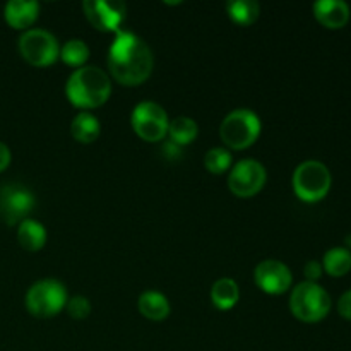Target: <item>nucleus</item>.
Here are the masks:
<instances>
[{
  "label": "nucleus",
  "instance_id": "1",
  "mask_svg": "<svg viewBox=\"0 0 351 351\" xmlns=\"http://www.w3.org/2000/svg\"><path fill=\"white\" fill-rule=\"evenodd\" d=\"M110 74L123 86H139L153 72L154 57L149 45L130 31H117L108 48Z\"/></svg>",
  "mask_w": 351,
  "mask_h": 351
},
{
  "label": "nucleus",
  "instance_id": "2",
  "mask_svg": "<svg viewBox=\"0 0 351 351\" xmlns=\"http://www.w3.org/2000/svg\"><path fill=\"white\" fill-rule=\"evenodd\" d=\"M65 95L77 108H98L108 101L112 95V82L103 69L96 65H82L69 75Z\"/></svg>",
  "mask_w": 351,
  "mask_h": 351
},
{
  "label": "nucleus",
  "instance_id": "3",
  "mask_svg": "<svg viewBox=\"0 0 351 351\" xmlns=\"http://www.w3.org/2000/svg\"><path fill=\"white\" fill-rule=\"evenodd\" d=\"M290 311L298 321L319 322L331 311V297L321 285L304 281L291 291Z\"/></svg>",
  "mask_w": 351,
  "mask_h": 351
},
{
  "label": "nucleus",
  "instance_id": "4",
  "mask_svg": "<svg viewBox=\"0 0 351 351\" xmlns=\"http://www.w3.org/2000/svg\"><path fill=\"white\" fill-rule=\"evenodd\" d=\"M261 127L263 123L256 112L249 108H237L223 119L219 136L232 149H245L259 139Z\"/></svg>",
  "mask_w": 351,
  "mask_h": 351
},
{
  "label": "nucleus",
  "instance_id": "5",
  "mask_svg": "<svg viewBox=\"0 0 351 351\" xmlns=\"http://www.w3.org/2000/svg\"><path fill=\"white\" fill-rule=\"evenodd\" d=\"M331 171L322 161H302L293 171L291 184L298 199L304 202H317L328 195L331 189Z\"/></svg>",
  "mask_w": 351,
  "mask_h": 351
},
{
  "label": "nucleus",
  "instance_id": "6",
  "mask_svg": "<svg viewBox=\"0 0 351 351\" xmlns=\"http://www.w3.org/2000/svg\"><path fill=\"white\" fill-rule=\"evenodd\" d=\"M67 300L69 297L65 285L58 280L47 278V280H40L31 285L29 290L26 291L24 304L31 315L47 319L64 311Z\"/></svg>",
  "mask_w": 351,
  "mask_h": 351
},
{
  "label": "nucleus",
  "instance_id": "7",
  "mask_svg": "<svg viewBox=\"0 0 351 351\" xmlns=\"http://www.w3.org/2000/svg\"><path fill=\"white\" fill-rule=\"evenodd\" d=\"M19 51L27 64L34 67H47L60 57V45L50 31L29 27L21 34Z\"/></svg>",
  "mask_w": 351,
  "mask_h": 351
},
{
  "label": "nucleus",
  "instance_id": "8",
  "mask_svg": "<svg viewBox=\"0 0 351 351\" xmlns=\"http://www.w3.org/2000/svg\"><path fill=\"white\" fill-rule=\"evenodd\" d=\"M130 123L137 136L147 143H158L168 134L167 112L156 101H141L130 115Z\"/></svg>",
  "mask_w": 351,
  "mask_h": 351
},
{
  "label": "nucleus",
  "instance_id": "9",
  "mask_svg": "<svg viewBox=\"0 0 351 351\" xmlns=\"http://www.w3.org/2000/svg\"><path fill=\"white\" fill-rule=\"evenodd\" d=\"M267 171L261 161L245 158L233 165L230 170L228 187L239 197H252L263 191L266 184Z\"/></svg>",
  "mask_w": 351,
  "mask_h": 351
},
{
  "label": "nucleus",
  "instance_id": "10",
  "mask_svg": "<svg viewBox=\"0 0 351 351\" xmlns=\"http://www.w3.org/2000/svg\"><path fill=\"white\" fill-rule=\"evenodd\" d=\"M34 208V195L23 185L10 184L0 191V218L7 225H19Z\"/></svg>",
  "mask_w": 351,
  "mask_h": 351
},
{
  "label": "nucleus",
  "instance_id": "11",
  "mask_svg": "<svg viewBox=\"0 0 351 351\" xmlns=\"http://www.w3.org/2000/svg\"><path fill=\"white\" fill-rule=\"evenodd\" d=\"M86 17L99 31H120V24L125 19L127 5L122 0H84L82 2Z\"/></svg>",
  "mask_w": 351,
  "mask_h": 351
},
{
  "label": "nucleus",
  "instance_id": "12",
  "mask_svg": "<svg viewBox=\"0 0 351 351\" xmlns=\"http://www.w3.org/2000/svg\"><path fill=\"white\" fill-rule=\"evenodd\" d=\"M254 280L261 290L269 295L285 293L293 283L290 267L276 259L261 261L254 269Z\"/></svg>",
  "mask_w": 351,
  "mask_h": 351
},
{
  "label": "nucleus",
  "instance_id": "13",
  "mask_svg": "<svg viewBox=\"0 0 351 351\" xmlns=\"http://www.w3.org/2000/svg\"><path fill=\"white\" fill-rule=\"evenodd\" d=\"M40 16V3L36 0H9L3 7V17L14 29H29Z\"/></svg>",
  "mask_w": 351,
  "mask_h": 351
},
{
  "label": "nucleus",
  "instance_id": "14",
  "mask_svg": "<svg viewBox=\"0 0 351 351\" xmlns=\"http://www.w3.org/2000/svg\"><path fill=\"white\" fill-rule=\"evenodd\" d=\"M312 9L315 19L329 29H339L350 21V5L343 0H317Z\"/></svg>",
  "mask_w": 351,
  "mask_h": 351
},
{
  "label": "nucleus",
  "instance_id": "15",
  "mask_svg": "<svg viewBox=\"0 0 351 351\" xmlns=\"http://www.w3.org/2000/svg\"><path fill=\"white\" fill-rule=\"evenodd\" d=\"M141 315H144L149 321H165L170 315V302L163 293L154 290H147L141 293L137 300Z\"/></svg>",
  "mask_w": 351,
  "mask_h": 351
},
{
  "label": "nucleus",
  "instance_id": "16",
  "mask_svg": "<svg viewBox=\"0 0 351 351\" xmlns=\"http://www.w3.org/2000/svg\"><path fill=\"white\" fill-rule=\"evenodd\" d=\"M71 134L77 143L91 144L101 134V125H99L98 117L93 115L91 112H79L72 119Z\"/></svg>",
  "mask_w": 351,
  "mask_h": 351
},
{
  "label": "nucleus",
  "instance_id": "17",
  "mask_svg": "<svg viewBox=\"0 0 351 351\" xmlns=\"http://www.w3.org/2000/svg\"><path fill=\"white\" fill-rule=\"evenodd\" d=\"M17 240L21 247L31 252L41 250L47 243V230L36 219H24L17 225Z\"/></svg>",
  "mask_w": 351,
  "mask_h": 351
},
{
  "label": "nucleus",
  "instance_id": "18",
  "mask_svg": "<svg viewBox=\"0 0 351 351\" xmlns=\"http://www.w3.org/2000/svg\"><path fill=\"white\" fill-rule=\"evenodd\" d=\"M240 300V288L232 278H221L215 281L211 288V302L219 311H230Z\"/></svg>",
  "mask_w": 351,
  "mask_h": 351
},
{
  "label": "nucleus",
  "instance_id": "19",
  "mask_svg": "<svg viewBox=\"0 0 351 351\" xmlns=\"http://www.w3.org/2000/svg\"><path fill=\"white\" fill-rule=\"evenodd\" d=\"M199 134V125L191 117H177L168 123V136L171 137V143L177 146L194 143Z\"/></svg>",
  "mask_w": 351,
  "mask_h": 351
},
{
  "label": "nucleus",
  "instance_id": "20",
  "mask_svg": "<svg viewBox=\"0 0 351 351\" xmlns=\"http://www.w3.org/2000/svg\"><path fill=\"white\" fill-rule=\"evenodd\" d=\"M322 269H326L329 276H345L351 269V252L346 247H332L324 254Z\"/></svg>",
  "mask_w": 351,
  "mask_h": 351
},
{
  "label": "nucleus",
  "instance_id": "21",
  "mask_svg": "<svg viewBox=\"0 0 351 351\" xmlns=\"http://www.w3.org/2000/svg\"><path fill=\"white\" fill-rule=\"evenodd\" d=\"M226 12L237 24L250 26L259 19L261 5L256 0H232L226 3Z\"/></svg>",
  "mask_w": 351,
  "mask_h": 351
},
{
  "label": "nucleus",
  "instance_id": "22",
  "mask_svg": "<svg viewBox=\"0 0 351 351\" xmlns=\"http://www.w3.org/2000/svg\"><path fill=\"white\" fill-rule=\"evenodd\" d=\"M60 58L72 67H82L89 58V47L79 38H72L60 48Z\"/></svg>",
  "mask_w": 351,
  "mask_h": 351
},
{
  "label": "nucleus",
  "instance_id": "23",
  "mask_svg": "<svg viewBox=\"0 0 351 351\" xmlns=\"http://www.w3.org/2000/svg\"><path fill=\"white\" fill-rule=\"evenodd\" d=\"M232 153L226 147H211L204 156V167L211 173H225L232 167Z\"/></svg>",
  "mask_w": 351,
  "mask_h": 351
},
{
  "label": "nucleus",
  "instance_id": "24",
  "mask_svg": "<svg viewBox=\"0 0 351 351\" xmlns=\"http://www.w3.org/2000/svg\"><path fill=\"white\" fill-rule=\"evenodd\" d=\"M65 308H67L69 315H71L72 319H86L91 314V304H89L88 298L82 297V295H75V297L69 298Z\"/></svg>",
  "mask_w": 351,
  "mask_h": 351
},
{
  "label": "nucleus",
  "instance_id": "25",
  "mask_svg": "<svg viewBox=\"0 0 351 351\" xmlns=\"http://www.w3.org/2000/svg\"><path fill=\"white\" fill-rule=\"evenodd\" d=\"M304 274L307 278V281L315 283L322 276V264L319 261H308L304 267Z\"/></svg>",
  "mask_w": 351,
  "mask_h": 351
},
{
  "label": "nucleus",
  "instance_id": "26",
  "mask_svg": "<svg viewBox=\"0 0 351 351\" xmlns=\"http://www.w3.org/2000/svg\"><path fill=\"white\" fill-rule=\"evenodd\" d=\"M338 312L341 317L348 319L351 321V290L345 291V293L339 297V302H338Z\"/></svg>",
  "mask_w": 351,
  "mask_h": 351
},
{
  "label": "nucleus",
  "instance_id": "27",
  "mask_svg": "<svg viewBox=\"0 0 351 351\" xmlns=\"http://www.w3.org/2000/svg\"><path fill=\"white\" fill-rule=\"evenodd\" d=\"M10 160H12V154H10L9 146L0 143V171H3L7 167H9Z\"/></svg>",
  "mask_w": 351,
  "mask_h": 351
},
{
  "label": "nucleus",
  "instance_id": "28",
  "mask_svg": "<svg viewBox=\"0 0 351 351\" xmlns=\"http://www.w3.org/2000/svg\"><path fill=\"white\" fill-rule=\"evenodd\" d=\"M346 245H350V247H351V235L348 237V239H346Z\"/></svg>",
  "mask_w": 351,
  "mask_h": 351
}]
</instances>
